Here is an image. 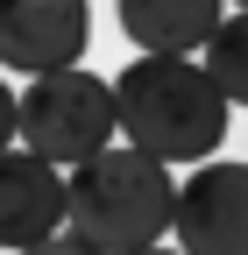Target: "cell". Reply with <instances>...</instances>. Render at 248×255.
<instances>
[{"label":"cell","instance_id":"obj_1","mask_svg":"<svg viewBox=\"0 0 248 255\" xmlns=\"http://www.w3.org/2000/svg\"><path fill=\"white\" fill-rule=\"evenodd\" d=\"M114 135L156 163H206L227 135V100L199 57H135L114 78Z\"/></svg>","mask_w":248,"mask_h":255},{"label":"cell","instance_id":"obj_2","mask_svg":"<svg viewBox=\"0 0 248 255\" xmlns=\"http://www.w3.org/2000/svg\"><path fill=\"white\" fill-rule=\"evenodd\" d=\"M170 170L128 142H107L100 156L64 170V234L92 255H128L142 241L170 234Z\"/></svg>","mask_w":248,"mask_h":255},{"label":"cell","instance_id":"obj_3","mask_svg":"<svg viewBox=\"0 0 248 255\" xmlns=\"http://www.w3.org/2000/svg\"><path fill=\"white\" fill-rule=\"evenodd\" d=\"M14 142L43 163L71 170L114 142V85L100 71H43L14 92Z\"/></svg>","mask_w":248,"mask_h":255},{"label":"cell","instance_id":"obj_4","mask_svg":"<svg viewBox=\"0 0 248 255\" xmlns=\"http://www.w3.org/2000/svg\"><path fill=\"white\" fill-rule=\"evenodd\" d=\"M170 234L177 255H248V163L206 156L170 191Z\"/></svg>","mask_w":248,"mask_h":255},{"label":"cell","instance_id":"obj_5","mask_svg":"<svg viewBox=\"0 0 248 255\" xmlns=\"http://www.w3.org/2000/svg\"><path fill=\"white\" fill-rule=\"evenodd\" d=\"M92 43L85 0H0V71H71Z\"/></svg>","mask_w":248,"mask_h":255},{"label":"cell","instance_id":"obj_6","mask_svg":"<svg viewBox=\"0 0 248 255\" xmlns=\"http://www.w3.org/2000/svg\"><path fill=\"white\" fill-rule=\"evenodd\" d=\"M64 234V170L28 149H0V248Z\"/></svg>","mask_w":248,"mask_h":255},{"label":"cell","instance_id":"obj_7","mask_svg":"<svg viewBox=\"0 0 248 255\" xmlns=\"http://www.w3.org/2000/svg\"><path fill=\"white\" fill-rule=\"evenodd\" d=\"M227 0H121V36L142 57H199Z\"/></svg>","mask_w":248,"mask_h":255},{"label":"cell","instance_id":"obj_8","mask_svg":"<svg viewBox=\"0 0 248 255\" xmlns=\"http://www.w3.org/2000/svg\"><path fill=\"white\" fill-rule=\"evenodd\" d=\"M199 64H206V78L220 85V100H227V107H248V7L220 14V28L206 36Z\"/></svg>","mask_w":248,"mask_h":255},{"label":"cell","instance_id":"obj_9","mask_svg":"<svg viewBox=\"0 0 248 255\" xmlns=\"http://www.w3.org/2000/svg\"><path fill=\"white\" fill-rule=\"evenodd\" d=\"M14 255H92V248L71 241V234H50V241H28V248H14Z\"/></svg>","mask_w":248,"mask_h":255},{"label":"cell","instance_id":"obj_10","mask_svg":"<svg viewBox=\"0 0 248 255\" xmlns=\"http://www.w3.org/2000/svg\"><path fill=\"white\" fill-rule=\"evenodd\" d=\"M0 149H14V85L0 78Z\"/></svg>","mask_w":248,"mask_h":255},{"label":"cell","instance_id":"obj_11","mask_svg":"<svg viewBox=\"0 0 248 255\" xmlns=\"http://www.w3.org/2000/svg\"><path fill=\"white\" fill-rule=\"evenodd\" d=\"M128 255H177V248H163V241H142V248H128Z\"/></svg>","mask_w":248,"mask_h":255},{"label":"cell","instance_id":"obj_12","mask_svg":"<svg viewBox=\"0 0 248 255\" xmlns=\"http://www.w3.org/2000/svg\"><path fill=\"white\" fill-rule=\"evenodd\" d=\"M227 7H248V0H227Z\"/></svg>","mask_w":248,"mask_h":255}]
</instances>
